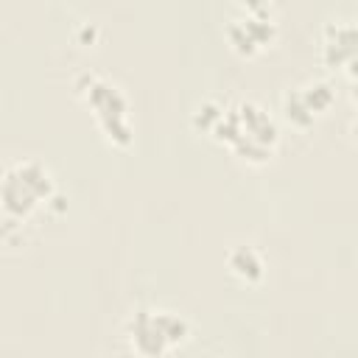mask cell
I'll use <instances>...</instances> for the list:
<instances>
[{"instance_id": "cell-1", "label": "cell", "mask_w": 358, "mask_h": 358, "mask_svg": "<svg viewBox=\"0 0 358 358\" xmlns=\"http://www.w3.org/2000/svg\"><path fill=\"white\" fill-rule=\"evenodd\" d=\"M187 336L185 319L171 310H137L131 319V344L143 355H162Z\"/></svg>"}, {"instance_id": "cell-2", "label": "cell", "mask_w": 358, "mask_h": 358, "mask_svg": "<svg viewBox=\"0 0 358 358\" xmlns=\"http://www.w3.org/2000/svg\"><path fill=\"white\" fill-rule=\"evenodd\" d=\"M48 193H50V176L39 162H20L8 168L0 185L3 207L14 215L31 213V207L39 199H48Z\"/></svg>"}, {"instance_id": "cell-3", "label": "cell", "mask_w": 358, "mask_h": 358, "mask_svg": "<svg viewBox=\"0 0 358 358\" xmlns=\"http://www.w3.org/2000/svg\"><path fill=\"white\" fill-rule=\"evenodd\" d=\"M84 95H87V101L98 109L95 115H98V120H101V126L106 129V134L115 140V143H120V145H126L129 140H131V129H129V103H126V98L120 95V90L115 87V84H109V81H103V78H87V87H78Z\"/></svg>"}, {"instance_id": "cell-4", "label": "cell", "mask_w": 358, "mask_h": 358, "mask_svg": "<svg viewBox=\"0 0 358 358\" xmlns=\"http://www.w3.org/2000/svg\"><path fill=\"white\" fill-rule=\"evenodd\" d=\"M229 266L243 280H260L263 277V257L255 246H235L229 252Z\"/></svg>"}]
</instances>
